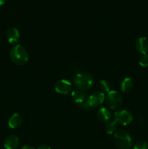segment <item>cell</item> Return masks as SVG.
I'll use <instances>...</instances> for the list:
<instances>
[{
  "mask_svg": "<svg viewBox=\"0 0 148 149\" xmlns=\"http://www.w3.org/2000/svg\"><path fill=\"white\" fill-rule=\"evenodd\" d=\"M11 61L17 65H24L28 61V54L20 45L13 47L10 52Z\"/></svg>",
  "mask_w": 148,
  "mask_h": 149,
  "instance_id": "obj_1",
  "label": "cell"
},
{
  "mask_svg": "<svg viewBox=\"0 0 148 149\" xmlns=\"http://www.w3.org/2000/svg\"><path fill=\"white\" fill-rule=\"evenodd\" d=\"M93 77L88 73H80L74 78V84L79 90H87L92 86Z\"/></svg>",
  "mask_w": 148,
  "mask_h": 149,
  "instance_id": "obj_2",
  "label": "cell"
},
{
  "mask_svg": "<svg viewBox=\"0 0 148 149\" xmlns=\"http://www.w3.org/2000/svg\"><path fill=\"white\" fill-rule=\"evenodd\" d=\"M114 143L120 149H129L131 146V138L126 131L120 130L114 135Z\"/></svg>",
  "mask_w": 148,
  "mask_h": 149,
  "instance_id": "obj_3",
  "label": "cell"
},
{
  "mask_svg": "<svg viewBox=\"0 0 148 149\" xmlns=\"http://www.w3.org/2000/svg\"><path fill=\"white\" fill-rule=\"evenodd\" d=\"M104 100V95L101 92H94L88 98L86 99L84 102L79 103L81 108L84 109H89L92 107H97L103 103Z\"/></svg>",
  "mask_w": 148,
  "mask_h": 149,
  "instance_id": "obj_4",
  "label": "cell"
},
{
  "mask_svg": "<svg viewBox=\"0 0 148 149\" xmlns=\"http://www.w3.org/2000/svg\"><path fill=\"white\" fill-rule=\"evenodd\" d=\"M122 97L117 91L111 90L107 94L106 97V104L110 109H118L121 106Z\"/></svg>",
  "mask_w": 148,
  "mask_h": 149,
  "instance_id": "obj_5",
  "label": "cell"
},
{
  "mask_svg": "<svg viewBox=\"0 0 148 149\" xmlns=\"http://www.w3.org/2000/svg\"><path fill=\"white\" fill-rule=\"evenodd\" d=\"M132 119H133V116L129 111H119L115 112L114 114V122L123 126H126L130 124Z\"/></svg>",
  "mask_w": 148,
  "mask_h": 149,
  "instance_id": "obj_6",
  "label": "cell"
},
{
  "mask_svg": "<svg viewBox=\"0 0 148 149\" xmlns=\"http://www.w3.org/2000/svg\"><path fill=\"white\" fill-rule=\"evenodd\" d=\"M71 88H72L71 83L65 79L59 80L55 84V91L59 94L62 95L68 94L71 90Z\"/></svg>",
  "mask_w": 148,
  "mask_h": 149,
  "instance_id": "obj_7",
  "label": "cell"
},
{
  "mask_svg": "<svg viewBox=\"0 0 148 149\" xmlns=\"http://www.w3.org/2000/svg\"><path fill=\"white\" fill-rule=\"evenodd\" d=\"M136 49L139 52L145 55L148 51V39L146 37H141L136 41Z\"/></svg>",
  "mask_w": 148,
  "mask_h": 149,
  "instance_id": "obj_8",
  "label": "cell"
},
{
  "mask_svg": "<svg viewBox=\"0 0 148 149\" xmlns=\"http://www.w3.org/2000/svg\"><path fill=\"white\" fill-rule=\"evenodd\" d=\"M19 144V139L16 135H10L4 143V149H15Z\"/></svg>",
  "mask_w": 148,
  "mask_h": 149,
  "instance_id": "obj_9",
  "label": "cell"
},
{
  "mask_svg": "<svg viewBox=\"0 0 148 149\" xmlns=\"http://www.w3.org/2000/svg\"><path fill=\"white\" fill-rule=\"evenodd\" d=\"M7 38L8 42L11 44H15L18 42L20 39V33L16 28H10L7 31Z\"/></svg>",
  "mask_w": 148,
  "mask_h": 149,
  "instance_id": "obj_10",
  "label": "cell"
},
{
  "mask_svg": "<svg viewBox=\"0 0 148 149\" xmlns=\"http://www.w3.org/2000/svg\"><path fill=\"white\" fill-rule=\"evenodd\" d=\"M22 124V117L18 113H14L11 116L8 121L9 127L12 129H15L18 127Z\"/></svg>",
  "mask_w": 148,
  "mask_h": 149,
  "instance_id": "obj_11",
  "label": "cell"
},
{
  "mask_svg": "<svg viewBox=\"0 0 148 149\" xmlns=\"http://www.w3.org/2000/svg\"><path fill=\"white\" fill-rule=\"evenodd\" d=\"M97 116L102 122H108L111 119V113L106 108H102L99 110Z\"/></svg>",
  "mask_w": 148,
  "mask_h": 149,
  "instance_id": "obj_12",
  "label": "cell"
},
{
  "mask_svg": "<svg viewBox=\"0 0 148 149\" xmlns=\"http://www.w3.org/2000/svg\"><path fill=\"white\" fill-rule=\"evenodd\" d=\"M133 87V82L130 78H126L123 80L120 84L121 90L124 93H129L132 90Z\"/></svg>",
  "mask_w": 148,
  "mask_h": 149,
  "instance_id": "obj_13",
  "label": "cell"
},
{
  "mask_svg": "<svg viewBox=\"0 0 148 149\" xmlns=\"http://www.w3.org/2000/svg\"><path fill=\"white\" fill-rule=\"evenodd\" d=\"M72 97L74 101L77 103H81L82 102H84V100H86V95L84 94V93H82L80 90H76V91H73L72 93Z\"/></svg>",
  "mask_w": 148,
  "mask_h": 149,
  "instance_id": "obj_14",
  "label": "cell"
},
{
  "mask_svg": "<svg viewBox=\"0 0 148 149\" xmlns=\"http://www.w3.org/2000/svg\"><path fill=\"white\" fill-rule=\"evenodd\" d=\"M116 128H117V123L115 122H113L112 123L109 124L106 126L105 131L107 134H113L116 130Z\"/></svg>",
  "mask_w": 148,
  "mask_h": 149,
  "instance_id": "obj_15",
  "label": "cell"
},
{
  "mask_svg": "<svg viewBox=\"0 0 148 149\" xmlns=\"http://www.w3.org/2000/svg\"><path fill=\"white\" fill-rule=\"evenodd\" d=\"M100 88L104 92H108L109 93L110 91H111V90H110V88H111L110 84L108 81H106V80H102V81H100Z\"/></svg>",
  "mask_w": 148,
  "mask_h": 149,
  "instance_id": "obj_16",
  "label": "cell"
},
{
  "mask_svg": "<svg viewBox=\"0 0 148 149\" xmlns=\"http://www.w3.org/2000/svg\"><path fill=\"white\" fill-rule=\"evenodd\" d=\"M139 63L141 66L147 67L148 65V56L147 54L142 55L139 59Z\"/></svg>",
  "mask_w": 148,
  "mask_h": 149,
  "instance_id": "obj_17",
  "label": "cell"
},
{
  "mask_svg": "<svg viewBox=\"0 0 148 149\" xmlns=\"http://www.w3.org/2000/svg\"><path fill=\"white\" fill-rule=\"evenodd\" d=\"M148 146L145 141H138L134 146L133 149H147Z\"/></svg>",
  "mask_w": 148,
  "mask_h": 149,
  "instance_id": "obj_18",
  "label": "cell"
},
{
  "mask_svg": "<svg viewBox=\"0 0 148 149\" xmlns=\"http://www.w3.org/2000/svg\"><path fill=\"white\" fill-rule=\"evenodd\" d=\"M37 149H51V148L47 145H42L40 146Z\"/></svg>",
  "mask_w": 148,
  "mask_h": 149,
  "instance_id": "obj_19",
  "label": "cell"
},
{
  "mask_svg": "<svg viewBox=\"0 0 148 149\" xmlns=\"http://www.w3.org/2000/svg\"><path fill=\"white\" fill-rule=\"evenodd\" d=\"M21 149H35V148H33V147L27 146H23V148H22Z\"/></svg>",
  "mask_w": 148,
  "mask_h": 149,
  "instance_id": "obj_20",
  "label": "cell"
},
{
  "mask_svg": "<svg viewBox=\"0 0 148 149\" xmlns=\"http://www.w3.org/2000/svg\"><path fill=\"white\" fill-rule=\"evenodd\" d=\"M6 0H0V6H2L3 4H4Z\"/></svg>",
  "mask_w": 148,
  "mask_h": 149,
  "instance_id": "obj_21",
  "label": "cell"
}]
</instances>
